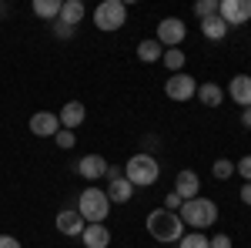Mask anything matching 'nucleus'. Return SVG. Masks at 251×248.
<instances>
[{
  "label": "nucleus",
  "mask_w": 251,
  "mask_h": 248,
  "mask_svg": "<svg viewBox=\"0 0 251 248\" xmlns=\"http://www.w3.org/2000/svg\"><path fill=\"white\" fill-rule=\"evenodd\" d=\"M124 17H127V7L121 0H104V3H97V10H94V27L111 34V30L124 27Z\"/></svg>",
  "instance_id": "39448f33"
},
{
  "label": "nucleus",
  "mask_w": 251,
  "mask_h": 248,
  "mask_svg": "<svg viewBox=\"0 0 251 248\" xmlns=\"http://www.w3.org/2000/svg\"><path fill=\"white\" fill-rule=\"evenodd\" d=\"M0 248H20V242L14 235H0Z\"/></svg>",
  "instance_id": "7c9ffc66"
},
{
  "label": "nucleus",
  "mask_w": 251,
  "mask_h": 248,
  "mask_svg": "<svg viewBox=\"0 0 251 248\" xmlns=\"http://www.w3.org/2000/svg\"><path fill=\"white\" fill-rule=\"evenodd\" d=\"M181 205H184V201H181V194H177V191H168L164 208H168V211H181Z\"/></svg>",
  "instance_id": "cd10ccee"
},
{
  "label": "nucleus",
  "mask_w": 251,
  "mask_h": 248,
  "mask_svg": "<svg viewBox=\"0 0 251 248\" xmlns=\"http://www.w3.org/2000/svg\"><path fill=\"white\" fill-rule=\"evenodd\" d=\"M131 194H134V185L127 181V178H114L111 185H107V198H111V205H124V201H131Z\"/></svg>",
  "instance_id": "f3484780"
},
{
  "label": "nucleus",
  "mask_w": 251,
  "mask_h": 248,
  "mask_svg": "<svg viewBox=\"0 0 251 248\" xmlns=\"http://www.w3.org/2000/svg\"><path fill=\"white\" fill-rule=\"evenodd\" d=\"M74 171H77L80 178H87V181H97V178L107 174V161H104L100 154H84L77 165H74Z\"/></svg>",
  "instance_id": "1a4fd4ad"
},
{
  "label": "nucleus",
  "mask_w": 251,
  "mask_h": 248,
  "mask_svg": "<svg viewBox=\"0 0 251 248\" xmlns=\"http://www.w3.org/2000/svg\"><path fill=\"white\" fill-rule=\"evenodd\" d=\"M137 57L144 60V64H154V60L164 57V47H161L157 40H141V44H137Z\"/></svg>",
  "instance_id": "aec40b11"
},
{
  "label": "nucleus",
  "mask_w": 251,
  "mask_h": 248,
  "mask_svg": "<svg viewBox=\"0 0 251 248\" xmlns=\"http://www.w3.org/2000/svg\"><path fill=\"white\" fill-rule=\"evenodd\" d=\"M218 17L225 20L228 27L245 24V20H251V0H221L218 3Z\"/></svg>",
  "instance_id": "6e6552de"
},
{
  "label": "nucleus",
  "mask_w": 251,
  "mask_h": 248,
  "mask_svg": "<svg viewBox=\"0 0 251 248\" xmlns=\"http://www.w3.org/2000/svg\"><path fill=\"white\" fill-rule=\"evenodd\" d=\"M234 171L241 174V178H245V181H251V154H245V158H241V161H238V165H234Z\"/></svg>",
  "instance_id": "bb28decb"
},
{
  "label": "nucleus",
  "mask_w": 251,
  "mask_h": 248,
  "mask_svg": "<svg viewBox=\"0 0 251 248\" xmlns=\"http://www.w3.org/2000/svg\"><path fill=\"white\" fill-rule=\"evenodd\" d=\"M77 211L87 225H104V218L111 215V198L100 188H84L77 198Z\"/></svg>",
  "instance_id": "f03ea898"
},
{
  "label": "nucleus",
  "mask_w": 251,
  "mask_h": 248,
  "mask_svg": "<svg viewBox=\"0 0 251 248\" xmlns=\"http://www.w3.org/2000/svg\"><path fill=\"white\" fill-rule=\"evenodd\" d=\"M107 178L114 181V178H124V174H121V168H111V165H107Z\"/></svg>",
  "instance_id": "72a5a7b5"
},
{
  "label": "nucleus",
  "mask_w": 251,
  "mask_h": 248,
  "mask_svg": "<svg viewBox=\"0 0 251 248\" xmlns=\"http://www.w3.org/2000/svg\"><path fill=\"white\" fill-rule=\"evenodd\" d=\"M80 238H84L87 248H107L111 245V231H107V225H87Z\"/></svg>",
  "instance_id": "2eb2a0df"
},
{
  "label": "nucleus",
  "mask_w": 251,
  "mask_h": 248,
  "mask_svg": "<svg viewBox=\"0 0 251 248\" xmlns=\"http://www.w3.org/2000/svg\"><path fill=\"white\" fill-rule=\"evenodd\" d=\"M84 228H87V221L80 218L77 208H64L57 215V231L60 235H84Z\"/></svg>",
  "instance_id": "9b49d317"
},
{
  "label": "nucleus",
  "mask_w": 251,
  "mask_h": 248,
  "mask_svg": "<svg viewBox=\"0 0 251 248\" xmlns=\"http://www.w3.org/2000/svg\"><path fill=\"white\" fill-rule=\"evenodd\" d=\"M181 248H208V238L201 235V231H184V238L177 242Z\"/></svg>",
  "instance_id": "b1692460"
},
{
  "label": "nucleus",
  "mask_w": 251,
  "mask_h": 248,
  "mask_svg": "<svg viewBox=\"0 0 251 248\" xmlns=\"http://www.w3.org/2000/svg\"><path fill=\"white\" fill-rule=\"evenodd\" d=\"M198 101L204 104V108H218L221 104V97H225V91L218 87V84H198Z\"/></svg>",
  "instance_id": "6ab92c4d"
},
{
  "label": "nucleus",
  "mask_w": 251,
  "mask_h": 248,
  "mask_svg": "<svg viewBox=\"0 0 251 248\" xmlns=\"http://www.w3.org/2000/svg\"><path fill=\"white\" fill-rule=\"evenodd\" d=\"M54 34H57V37H64V40H67V37H71V34H74V27H67V24H60V20H57V24H54Z\"/></svg>",
  "instance_id": "c756f323"
},
{
  "label": "nucleus",
  "mask_w": 251,
  "mask_h": 248,
  "mask_svg": "<svg viewBox=\"0 0 251 248\" xmlns=\"http://www.w3.org/2000/svg\"><path fill=\"white\" fill-rule=\"evenodd\" d=\"M60 3L64 0H34V14L44 20H57L60 17Z\"/></svg>",
  "instance_id": "412c9836"
},
{
  "label": "nucleus",
  "mask_w": 251,
  "mask_h": 248,
  "mask_svg": "<svg viewBox=\"0 0 251 248\" xmlns=\"http://www.w3.org/2000/svg\"><path fill=\"white\" fill-rule=\"evenodd\" d=\"M60 128H67V131H74V128H80L84 124V117H87V108L80 104V101H67L64 108H60Z\"/></svg>",
  "instance_id": "f8f14e48"
},
{
  "label": "nucleus",
  "mask_w": 251,
  "mask_h": 248,
  "mask_svg": "<svg viewBox=\"0 0 251 248\" xmlns=\"http://www.w3.org/2000/svg\"><path fill=\"white\" fill-rule=\"evenodd\" d=\"M181 221L184 225H191L194 231L208 228V225H214V218H218V205H214L211 198H191V201H184L181 205Z\"/></svg>",
  "instance_id": "20e7f679"
},
{
  "label": "nucleus",
  "mask_w": 251,
  "mask_h": 248,
  "mask_svg": "<svg viewBox=\"0 0 251 248\" xmlns=\"http://www.w3.org/2000/svg\"><path fill=\"white\" fill-rule=\"evenodd\" d=\"M184 34H188V27H184V20H177V17H164L161 24H157V44L161 47H177L181 40H184Z\"/></svg>",
  "instance_id": "0eeeda50"
},
{
  "label": "nucleus",
  "mask_w": 251,
  "mask_h": 248,
  "mask_svg": "<svg viewBox=\"0 0 251 248\" xmlns=\"http://www.w3.org/2000/svg\"><path fill=\"white\" fill-rule=\"evenodd\" d=\"M241 201H245V205H251V181L241 188Z\"/></svg>",
  "instance_id": "2f4dec72"
},
{
  "label": "nucleus",
  "mask_w": 251,
  "mask_h": 248,
  "mask_svg": "<svg viewBox=\"0 0 251 248\" xmlns=\"http://www.w3.org/2000/svg\"><path fill=\"white\" fill-rule=\"evenodd\" d=\"M211 171H214V178H218V181H228V178L234 174V161H228V158H218Z\"/></svg>",
  "instance_id": "5701e85b"
},
{
  "label": "nucleus",
  "mask_w": 251,
  "mask_h": 248,
  "mask_svg": "<svg viewBox=\"0 0 251 248\" xmlns=\"http://www.w3.org/2000/svg\"><path fill=\"white\" fill-rule=\"evenodd\" d=\"M124 178L134 188H151L157 178H161V165H157V158H151V154H134L124 165Z\"/></svg>",
  "instance_id": "7ed1b4c3"
},
{
  "label": "nucleus",
  "mask_w": 251,
  "mask_h": 248,
  "mask_svg": "<svg viewBox=\"0 0 251 248\" xmlns=\"http://www.w3.org/2000/svg\"><path fill=\"white\" fill-rule=\"evenodd\" d=\"M208 248H231V238H228V235H221V231H218V235H214V238H208Z\"/></svg>",
  "instance_id": "c85d7f7f"
},
{
  "label": "nucleus",
  "mask_w": 251,
  "mask_h": 248,
  "mask_svg": "<svg viewBox=\"0 0 251 248\" xmlns=\"http://www.w3.org/2000/svg\"><path fill=\"white\" fill-rule=\"evenodd\" d=\"M148 231L154 242H181L184 238V221L177 211H168V208H154L148 215Z\"/></svg>",
  "instance_id": "f257e3e1"
},
{
  "label": "nucleus",
  "mask_w": 251,
  "mask_h": 248,
  "mask_svg": "<svg viewBox=\"0 0 251 248\" xmlns=\"http://www.w3.org/2000/svg\"><path fill=\"white\" fill-rule=\"evenodd\" d=\"M164 94L171 97V101H191L198 94V81L191 74H171L164 81Z\"/></svg>",
  "instance_id": "423d86ee"
},
{
  "label": "nucleus",
  "mask_w": 251,
  "mask_h": 248,
  "mask_svg": "<svg viewBox=\"0 0 251 248\" xmlns=\"http://www.w3.org/2000/svg\"><path fill=\"white\" fill-rule=\"evenodd\" d=\"M241 124H245V128H251V108H245V111H241Z\"/></svg>",
  "instance_id": "473e14b6"
},
{
  "label": "nucleus",
  "mask_w": 251,
  "mask_h": 248,
  "mask_svg": "<svg viewBox=\"0 0 251 248\" xmlns=\"http://www.w3.org/2000/svg\"><path fill=\"white\" fill-rule=\"evenodd\" d=\"M228 30H231V27H228L225 20L218 17V14H214V17H204V20H201V34H204L208 40H225V34H228Z\"/></svg>",
  "instance_id": "a211bd4d"
},
{
  "label": "nucleus",
  "mask_w": 251,
  "mask_h": 248,
  "mask_svg": "<svg viewBox=\"0 0 251 248\" xmlns=\"http://www.w3.org/2000/svg\"><path fill=\"white\" fill-rule=\"evenodd\" d=\"M228 94L241 104V108H251V74H238L231 77V84H228Z\"/></svg>",
  "instance_id": "4468645a"
},
{
  "label": "nucleus",
  "mask_w": 251,
  "mask_h": 248,
  "mask_svg": "<svg viewBox=\"0 0 251 248\" xmlns=\"http://www.w3.org/2000/svg\"><path fill=\"white\" fill-rule=\"evenodd\" d=\"M30 131L37 134V138H54L60 131V117L50 114V111H37V114L30 117Z\"/></svg>",
  "instance_id": "9d476101"
},
{
  "label": "nucleus",
  "mask_w": 251,
  "mask_h": 248,
  "mask_svg": "<svg viewBox=\"0 0 251 248\" xmlns=\"http://www.w3.org/2000/svg\"><path fill=\"white\" fill-rule=\"evenodd\" d=\"M54 141H57V148H64V151H71V148H74V131L60 128V131L54 134Z\"/></svg>",
  "instance_id": "a878e982"
},
{
  "label": "nucleus",
  "mask_w": 251,
  "mask_h": 248,
  "mask_svg": "<svg viewBox=\"0 0 251 248\" xmlns=\"http://www.w3.org/2000/svg\"><path fill=\"white\" fill-rule=\"evenodd\" d=\"M198 188H201V178H198L194 171H177V178H174V191L181 194V201L198 198Z\"/></svg>",
  "instance_id": "ddd939ff"
},
{
  "label": "nucleus",
  "mask_w": 251,
  "mask_h": 248,
  "mask_svg": "<svg viewBox=\"0 0 251 248\" xmlns=\"http://www.w3.org/2000/svg\"><path fill=\"white\" fill-rule=\"evenodd\" d=\"M84 14H87V10H84V3H80V0H64V3H60V24H67V27H77L80 20H84Z\"/></svg>",
  "instance_id": "dca6fc26"
},
{
  "label": "nucleus",
  "mask_w": 251,
  "mask_h": 248,
  "mask_svg": "<svg viewBox=\"0 0 251 248\" xmlns=\"http://www.w3.org/2000/svg\"><path fill=\"white\" fill-rule=\"evenodd\" d=\"M164 67L171 71V74H181V67H184V51L181 47H171V51H164Z\"/></svg>",
  "instance_id": "4be33fe9"
},
{
  "label": "nucleus",
  "mask_w": 251,
  "mask_h": 248,
  "mask_svg": "<svg viewBox=\"0 0 251 248\" xmlns=\"http://www.w3.org/2000/svg\"><path fill=\"white\" fill-rule=\"evenodd\" d=\"M218 3H221V0H198V3H194V14H198L201 20L214 17V14H218Z\"/></svg>",
  "instance_id": "393cba45"
}]
</instances>
